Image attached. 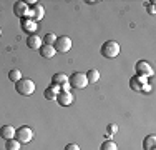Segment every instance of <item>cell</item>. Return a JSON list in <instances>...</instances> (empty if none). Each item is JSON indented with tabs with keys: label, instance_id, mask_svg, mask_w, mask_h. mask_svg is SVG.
Here are the masks:
<instances>
[{
	"label": "cell",
	"instance_id": "6da1fadb",
	"mask_svg": "<svg viewBox=\"0 0 156 150\" xmlns=\"http://www.w3.org/2000/svg\"><path fill=\"white\" fill-rule=\"evenodd\" d=\"M100 52H101V57H105V58H115V57L120 55L121 47H120V43L115 42V40H106V42L101 45Z\"/></svg>",
	"mask_w": 156,
	"mask_h": 150
},
{
	"label": "cell",
	"instance_id": "7a4b0ae2",
	"mask_svg": "<svg viewBox=\"0 0 156 150\" xmlns=\"http://www.w3.org/2000/svg\"><path fill=\"white\" fill-rule=\"evenodd\" d=\"M15 90L22 97H30L35 92V82L30 80V78H22V80H18L15 84Z\"/></svg>",
	"mask_w": 156,
	"mask_h": 150
},
{
	"label": "cell",
	"instance_id": "3957f363",
	"mask_svg": "<svg viewBox=\"0 0 156 150\" xmlns=\"http://www.w3.org/2000/svg\"><path fill=\"white\" fill-rule=\"evenodd\" d=\"M68 84H70V87H73V88H85L88 85V80H87V75L85 73H81V72H75V73H72L68 77Z\"/></svg>",
	"mask_w": 156,
	"mask_h": 150
},
{
	"label": "cell",
	"instance_id": "277c9868",
	"mask_svg": "<svg viewBox=\"0 0 156 150\" xmlns=\"http://www.w3.org/2000/svg\"><path fill=\"white\" fill-rule=\"evenodd\" d=\"M53 48L58 54H66V52L72 48V39L66 37V35L57 37V40H55V43H53Z\"/></svg>",
	"mask_w": 156,
	"mask_h": 150
},
{
	"label": "cell",
	"instance_id": "5b68a950",
	"mask_svg": "<svg viewBox=\"0 0 156 150\" xmlns=\"http://www.w3.org/2000/svg\"><path fill=\"white\" fill-rule=\"evenodd\" d=\"M15 138L20 142V144H28V142H32V138H33V130L27 125L20 127V129L15 130Z\"/></svg>",
	"mask_w": 156,
	"mask_h": 150
},
{
	"label": "cell",
	"instance_id": "8992f818",
	"mask_svg": "<svg viewBox=\"0 0 156 150\" xmlns=\"http://www.w3.org/2000/svg\"><path fill=\"white\" fill-rule=\"evenodd\" d=\"M136 73H138L140 77H151V75H153V67L148 62L141 60V62L136 63Z\"/></svg>",
	"mask_w": 156,
	"mask_h": 150
},
{
	"label": "cell",
	"instance_id": "52a82bcc",
	"mask_svg": "<svg viewBox=\"0 0 156 150\" xmlns=\"http://www.w3.org/2000/svg\"><path fill=\"white\" fill-rule=\"evenodd\" d=\"M28 15H30V18H32L33 22L42 20L43 15H45V9H43V5H40V3H35L33 7H30V10H28Z\"/></svg>",
	"mask_w": 156,
	"mask_h": 150
},
{
	"label": "cell",
	"instance_id": "ba28073f",
	"mask_svg": "<svg viewBox=\"0 0 156 150\" xmlns=\"http://www.w3.org/2000/svg\"><path fill=\"white\" fill-rule=\"evenodd\" d=\"M42 43H43V40L40 39V35H37V33H32V35L27 37V47L32 48V50H40Z\"/></svg>",
	"mask_w": 156,
	"mask_h": 150
},
{
	"label": "cell",
	"instance_id": "9c48e42d",
	"mask_svg": "<svg viewBox=\"0 0 156 150\" xmlns=\"http://www.w3.org/2000/svg\"><path fill=\"white\" fill-rule=\"evenodd\" d=\"M55 100H57L62 107H68V105L73 103V95L70 92H60V93H57V99Z\"/></svg>",
	"mask_w": 156,
	"mask_h": 150
},
{
	"label": "cell",
	"instance_id": "30bf717a",
	"mask_svg": "<svg viewBox=\"0 0 156 150\" xmlns=\"http://www.w3.org/2000/svg\"><path fill=\"white\" fill-rule=\"evenodd\" d=\"M28 5L25 2H17V3H13V13L17 15V17H20V18H25L27 17V13H28Z\"/></svg>",
	"mask_w": 156,
	"mask_h": 150
},
{
	"label": "cell",
	"instance_id": "8fae6325",
	"mask_svg": "<svg viewBox=\"0 0 156 150\" xmlns=\"http://www.w3.org/2000/svg\"><path fill=\"white\" fill-rule=\"evenodd\" d=\"M0 137L5 138V140H10V138H15V129L9 123L0 127Z\"/></svg>",
	"mask_w": 156,
	"mask_h": 150
},
{
	"label": "cell",
	"instance_id": "7c38bea8",
	"mask_svg": "<svg viewBox=\"0 0 156 150\" xmlns=\"http://www.w3.org/2000/svg\"><path fill=\"white\" fill-rule=\"evenodd\" d=\"M55 54H57V52H55L53 45H45V43H43L42 47H40V55L45 57V58H53Z\"/></svg>",
	"mask_w": 156,
	"mask_h": 150
},
{
	"label": "cell",
	"instance_id": "4fadbf2b",
	"mask_svg": "<svg viewBox=\"0 0 156 150\" xmlns=\"http://www.w3.org/2000/svg\"><path fill=\"white\" fill-rule=\"evenodd\" d=\"M66 82H68V77H66L65 73H62V72L55 73L53 77H51V85H58V87H62L63 84H66Z\"/></svg>",
	"mask_w": 156,
	"mask_h": 150
},
{
	"label": "cell",
	"instance_id": "5bb4252c",
	"mask_svg": "<svg viewBox=\"0 0 156 150\" xmlns=\"http://www.w3.org/2000/svg\"><path fill=\"white\" fill-rule=\"evenodd\" d=\"M154 147H156V135L151 133L143 140V148L144 150H154Z\"/></svg>",
	"mask_w": 156,
	"mask_h": 150
},
{
	"label": "cell",
	"instance_id": "9a60e30c",
	"mask_svg": "<svg viewBox=\"0 0 156 150\" xmlns=\"http://www.w3.org/2000/svg\"><path fill=\"white\" fill-rule=\"evenodd\" d=\"M22 28L25 30V32H30V35H32V32H35L37 30V22H33L30 20V18H22Z\"/></svg>",
	"mask_w": 156,
	"mask_h": 150
},
{
	"label": "cell",
	"instance_id": "2e32d148",
	"mask_svg": "<svg viewBox=\"0 0 156 150\" xmlns=\"http://www.w3.org/2000/svg\"><path fill=\"white\" fill-rule=\"evenodd\" d=\"M87 80H88V84H96V82L100 80V72L96 69H91V70H88L87 73Z\"/></svg>",
	"mask_w": 156,
	"mask_h": 150
},
{
	"label": "cell",
	"instance_id": "e0dca14e",
	"mask_svg": "<svg viewBox=\"0 0 156 150\" xmlns=\"http://www.w3.org/2000/svg\"><path fill=\"white\" fill-rule=\"evenodd\" d=\"M20 142L17 138H10V140H5V150H20Z\"/></svg>",
	"mask_w": 156,
	"mask_h": 150
},
{
	"label": "cell",
	"instance_id": "ac0fdd59",
	"mask_svg": "<svg viewBox=\"0 0 156 150\" xmlns=\"http://www.w3.org/2000/svg\"><path fill=\"white\" fill-rule=\"evenodd\" d=\"M9 78L13 82V84H17V82L22 80L23 77H22V72L18 69H13V70H10V72H9Z\"/></svg>",
	"mask_w": 156,
	"mask_h": 150
},
{
	"label": "cell",
	"instance_id": "d6986e66",
	"mask_svg": "<svg viewBox=\"0 0 156 150\" xmlns=\"http://www.w3.org/2000/svg\"><path fill=\"white\" fill-rule=\"evenodd\" d=\"M100 150H118V147L113 140H105L101 144V147H100Z\"/></svg>",
	"mask_w": 156,
	"mask_h": 150
},
{
	"label": "cell",
	"instance_id": "ffe728a7",
	"mask_svg": "<svg viewBox=\"0 0 156 150\" xmlns=\"http://www.w3.org/2000/svg\"><path fill=\"white\" fill-rule=\"evenodd\" d=\"M43 97H45L47 100H55L57 99V92L51 87H48V88H45V92H43Z\"/></svg>",
	"mask_w": 156,
	"mask_h": 150
},
{
	"label": "cell",
	"instance_id": "44dd1931",
	"mask_svg": "<svg viewBox=\"0 0 156 150\" xmlns=\"http://www.w3.org/2000/svg\"><path fill=\"white\" fill-rule=\"evenodd\" d=\"M42 40H43V43H45V45H53L55 40H57V35H53V33H47Z\"/></svg>",
	"mask_w": 156,
	"mask_h": 150
},
{
	"label": "cell",
	"instance_id": "7402d4cb",
	"mask_svg": "<svg viewBox=\"0 0 156 150\" xmlns=\"http://www.w3.org/2000/svg\"><path fill=\"white\" fill-rule=\"evenodd\" d=\"M65 150H80V147H78L76 144H66Z\"/></svg>",
	"mask_w": 156,
	"mask_h": 150
},
{
	"label": "cell",
	"instance_id": "603a6c76",
	"mask_svg": "<svg viewBox=\"0 0 156 150\" xmlns=\"http://www.w3.org/2000/svg\"><path fill=\"white\" fill-rule=\"evenodd\" d=\"M154 2H150L148 3V12H150L151 15H154V5H153Z\"/></svg>",
	"mask_w": 156,
	"mask_h": 150
},
{
	"label": "cell",
	"instance_id": "cb8c5ba5",
	"mask_svg": "<svg viewBox=\"0 0 156 150\" xmlns=\"http://www.w3.org/2000/svg\"><path fill=\"white\" fill-rule=\"evenodd\" d=\"M110 132H116V125H113V123H111V125H110Z\"/></svg>",
	"mask_w": 156,
	"mask_h": 150
},
{
	"label": "cell",
	"instance_id": "d4e9b609",
	"mask_svg": "<svg viewBox=\"0 0 156 150\" xmlns=\"http://www.w3.org/2000/svg\"><path fill=\"white\" fill-rule=\"evenodd\" d=\"M0 33H2V30H0Z\"/></svg>",
	"mask_w": 156,
	"mask_h": 150
}]
</instances>
